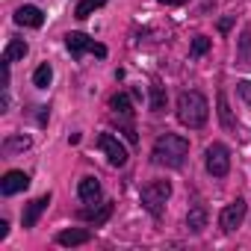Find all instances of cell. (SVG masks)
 <instances>
[{"label": "cell", "mask_w": 251, "mask_h": 251, "mask_svg": "<svg viewBox=\"0 0 251 251\" xmlns=\"http://www.w3.org/2000/svg\"><path fill=\"white\" fill-rule=\"evenodd\" d=\"M207 118H210V100L201 92L186 89V92L177 95V121L183 124V127L198 130V127L207 124Z\"/></svg>", "instance_id": "cell-1"}, {"label": "cell", "mask_w": 251, "mask_h": 251, "mask_svg": "<svg viewBox=\"0 0 251 251\" xmlns=\"http://www.w3.org/2000/svg\"><path fill=\"white\" fill-rule=\"evenodd\" d=\"M151 109L154 112H163L166 109V92H163V86H151Z\"/></svg>", "instance_id": "cell-20"}, {"label": "cell", "mask_w": 251, "mask_h": 251, "mask_svg": "<svg viewBox=\"0 0 251 251\" xmlns=\"http://www.w3.org/2000/svg\"><path fill=\"white\" fill-rule=\"evenodd\" d=\"M186 227H189V233H201V230L207 227V207L195 204V207L186 213Z\"/></svg>", "instance_id": "cell-13"}, {"label": "cell", "mask_w": 251, "mask_h": 251, "mask_svg": "<svg viewBox=\"0 0 251 251\" xmlns=\"http://www.w3.org/2000/svg\"><path fill=\"white\" fill-rule=\"evenodd\" d=\"M109 213H112V204L106 201V204H100V210H80L77 216L86 219V222H92V225H103L109 219Z\"/></svg>", "instance_id": "cell-15"}, {"label": "cell", "mask_w": 251, "mask_h": 251, "mask_svg": "<svg viewBox=\"0 0 251 251\" xmlns=\"http://www.w3.org/2000/svg\"><path fill=\"white\" fill-rule=\"evenodd\" d=\"M186 157H189V139L177 136V133H163L151 148V160L166 169H180L186 163Z\"/></svg>", "instance_id": "cell-2"}, {"label": "cell", "mask_w": 251, "mask_h": 251, "mask_svg": "<svg viewBox=\"0 0 251 251\" xmlns=\"http://www.w3.org/2000/svg\"><path fill=\"white\" fill-rule=\"evenodd\" d=\"M245 201L242 198H236V201H230L225 210H222V216H219V225H222V230L225 233H230V230H236L239 225H242V219H245Z\"/></svg>", "instance_id": "cell-7"}, {"label": "cell", "mask_w": 251, "mask_h": 251, "mask_svg": "<svg viewBox=\"0 0 251 251\" xmlns=\"http://www.w3.org/2000/svg\"><path fill=\"white\" fill-rule=\"evenodd\" d=\"M169 198H172V183H169V180H151V183L142 186V207H145L154 219H163Z\"/></svg>", "instance_id": "cell-3"}, {"label": "cell", "mask_w": 251, "mask_h": 251, "mask_svg": "<svg viewBox=\"0 0 251 251\" xmlns=\"http://www.w3.org/2000/svg\"><path fill=\"white\" fill-rule=\"evenodd\" d=\"M27 186H30V177H27L24 172H18V169L6 172V175H3V180H0V192H3L6 198H9V195H18V192H24Z\"/></svg>", "instance_id": "cell-8"}, {"label": "cell", "mask_w": 251, "mask_h": 251, "mask_svg": "<svg viewBox=\"0 0 251 251\" xmlns=\"http://www.w3.org/2000/svg\"><path fill=\"white\" fill-rule=\"evenodd\" d=\"M30 145H33L30 136H12V139L3 142V151H6V154H15V151H27Z\"/></svg>", "instance_id": "cell-19"}, {"label": "cell", "mask_w": 251, "mask_h": 251, "mask_svg": "<svg viewBox=\"0 0 251 251\" xmlns=\"http://www.w3.org/2000/svg\"><path fill=\"white\" fill-rule=\"evenodd\" d=\"M27 42L24 39H9V45H6V50H3V62H15V59H24L27 56Z\"/></svg>", "instance_id": "cell-14"}, {"label": "cell", "mask_w": 251, "mask_h": 251, "mask_svg": "<svg viewBox=\"0 0 251 251\" xmlns=\"http://www.w3.org/2000/svg\"><path fill=\"white\" fill-rule=\"evenodd\" d=\"M65 48H68V53H71L74 59H80L86 50L95 53V56H106V48L98 45L95 39H89L86 33H68V36H65Z\"/></svg>", "instance_id": "cell-5"}, {"label": "cell", "mask_w": 251, "mask_h": 251, "mask_svg": "<svg viewBox=\"0 0 251 251\" xmlns=\"http://www.w3.org/2000/svg\"><path fill=\"white\" fill-rule=\"evenodd\" d=\"M6 233H9V222L0 219V239H6Z\"/></svg>", "instance_id": "cell-24"}, {"label": "cell", "mask_w": 251, "mask_h": 251, "mask_svg": "<svg viewBox=\"0 0 251 251\" xmlns=\"http://www.w3.org/2000/svg\"><path fill=\"white\" fill-rule=\"evenodd\" d=\"M230 27H233V18H222V21H219V30H222V33H227Z\"/></svg>", "instance_id": "cell-23"}, {"label": "cell", "mask_w": 251, "mask_h": 251, "mask_svg": "<svg viewBox=\"0 0 251 251\" xmlns=\"http://www.w3.org/2000/svg\"><path fill=\"white\" fill-rule=\"evenodd\" d=\"M236 92H239V98L251 106V80H239V83H236Z\"/></svg>", "instance_id": "cell-22"}, {"label": "cell", "mask_w": 251, "mask_h": 251, "mask_svg": "<svg viewBox=\"0 0 251 251\" xmlns=\"http://www.w3.org/2000/svg\"><path fill=\"white\" fill-rule=\"evenodd\" d=\"M219 118H222V124H225V127L227 130H233L236 127V121H233V115H230V106H227V95L225 92H219Z\"/></svg>", "instance_id": "cell-18"}, {"label": "cell", "mask_w": 251, "mask_h": 251, "mask_svg": "<svg viewBox=\"0 0 251 251\" xmlns=\"http://www.w3.org/2000/svg\"><path fill=\"white\" fill-rule=\"evenodd\" d=\"M157 3H163V6H180V3H186V0H157Z\"/></svg>", "instance_id": "cell-25"}, {"label": "cell", "mask_w": 251, "mask_h": 251, "mask_svg": "<svg viewBox=\"0 0 251 251\" xmlns=\"http://www.w3.org/2000/svg\"><path fill=\"white\" fill-rule=\"evenodd\" d=\"M89 239H92V230H86V227H68V230H62V233L56 236V242L65 245V248H71V245H86Z\"/></svg>", "instance_id": "cell-12"}, {"label": "cell", "mask_w": 251, "mask_h": 251, "mask_svg": "<svg viewBox=\"0 0 251 251\" xmlns=\"http://www.w3.org/2000/svg\"><path fill=\"white\" fill-rule=\"evenodd\" d=\"M207 50H210V39H207V36H195V39H192L189 53H192V56H204Z\"/></svg>", "instance_id": "cell-21"}, {"label": "cell", "mask_w": 251, "mask_h": 251, "mask_svg": "<svg viewBox=\"0 0 251 251\" xmlns=\"http://www.w3.org/2000/svg\"><path fill=\"white\" fill-rule=\"evenodd\" d=\"M50 80H53V68H50V62H42V65L36 68V74H33V86H36V89H48Z\"/></svg>", "instance_id": "cell-16"}, {"label": "cell", "mask_w": 251, "mask_h": 251, "mask_svg": "<svg viewBox=\"0 0 251 251\" xmlns=\"http://www.w3.org/2000/svg\"><path fill=\"white\" fill-rule=\"evenodd\" d=\"M204 166H207V172L213 177H227V172H230V151H227V145H222V142L207 145Z\"/></svg>", "instance_id": "cell-4"}, {"label": "cell", "mask_w": 251, "mask_h": 251, "mask_svg": "<svg viewBox=\"0 0 251 251\" xmlns=\"http://www.w3.org/2000/svg\"><path fill=\"white\" fill-rule=\"evenodd\" d=\"M98 148L106 154L109 166H115V169H121L124 163H127V148H124V145L118 142V136H112V133H100V136H98Z\"/></svg>", "instance_id": "cell-6"}, {"label": "cell", "mask_w": 251, "mask_h": 251, "mask_svg": "<svg viewBox=\"0 0 251 251\" xmlns=\"http://www.w3.org/2000/svg\"><path fill=\"white\" fill-rule=\"evenodd\" d=\"M15 24H18V27H33V30H39V27L45 24V12H42L39 6H21V9H15Z\"/></svg>", "instance_id": "cell-10"}, {"label": "cell", "mask_w": 251, "mask_h": 251, "mask_svg": "<svg viewBox=\"0 0 251 251\" xmlns=\"http://www.w3.org/2000/svg\"><path fill=\"white\" fill-rule=\"evenodd\" d=\"M100 6H106V0H80L77 3V9H74V18H80V21H86L95 9H100Z\"/></svg>", "instance_id": "cell-17"}, {"label": "cell", "mask_w": 251, "mask_h": 251, "mask_svg": "<svg viewBox=\"0 0 251 251\" xmlns=\"http://www.w3.org/2000/svg\"><path fill=\"white\" fill-rule=\"evenodd\" d=\"M77 195H80L83 204H98V198H100V180L95 175H86L77 183Z\"/></svg>", "instance_id": "cell-11"}, {"label": "cell", "mask_w": 251, "mask_h": 251, "mask_svg": "<svg viewBox=\"0 0 251 251\" xmlns=\"http://www.w3.org/2000/svg\"><path fill=\"white\" fill-rule=\"evenodd\" d=\"M48 207H50V192H48V195H39L36 201H30V204L24 207V213H21V225H24V227H36L39 216H42Z\"/></svg>", "instance_id": "cell-9"}]
</instances>
